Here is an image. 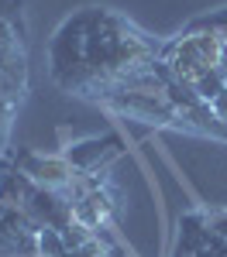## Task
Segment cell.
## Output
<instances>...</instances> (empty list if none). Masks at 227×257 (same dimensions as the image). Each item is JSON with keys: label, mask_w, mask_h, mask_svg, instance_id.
I'll use <instances>...</instances> for the list:
<instances>
[{"label": "cell", "mask_w": 227, "mask_h": 257, "mask_svg": "<svg viewBox=\"0 0 227 257\" xmlns=\"http://www.w3.org/2000/svg\"><path fill=\"white\" fill-rule=\"evenodd\" d=\"M162 41L110 7H83L48 41L52 82L90 103H107L155 69Z\"/></svg>", "instance_id": "cell-1"}, {"label": "cell", "mask_w": 227, "mask_h": 257, "mask_svg": "<svg viewBox=\"0 0 227 257\" xmlns=\"http://www.w3.org/2000/svg\"><path fill=\"white\" fill-rule=\"evenodd\" d=\"M172 257H227V213L183 216Z\"/></svg>", "instance_id": "cell-2"}]
</instances>
